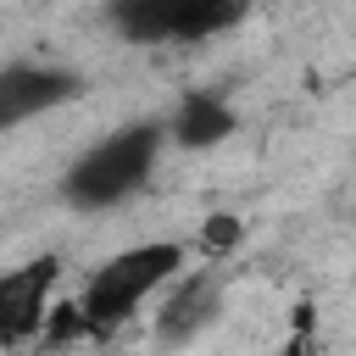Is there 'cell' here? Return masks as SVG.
Here are the masks:
<instances>
[{
  "label": "cell",
  "mask_w": 356,
  "mask_h": 356,
  "mask_svg": "<svg viewBox=\"0 0 356 356\" xmlns=\"http://www.w3.org/2000/svg\"><path fill=\"white\" fill-rule=\"evenodd\" d=\"M161 139H167V122H156V117H139V122L111 128L106 139H95L61 172V200L72 211H111V206L134 200L150 184V172H156Z\"/></svg>",
  "instance_id": "1"
},
{
  "label": "cell",
  "mask_w": 356,
  "mask_h": 356,
  "mask_svg": "<svg viewBox=\"0 0 356 356\" xmlns=\"http://www.w3.org/2000/svg\"><path fill=\"white\" fill-rule=\"evenodd\" d=\"M184 261H189V250L178 239H150V245H128V250L106 256L89 273L83 295L72 300L83 328H89V339H111L156 289H167L184 273Z\"/></svg>",
  "instance_id": "2"
},
{
  "label": "cell",
  "mask_w": 356,
  "mask_h": 356,
  "mask_svg": "<svg viewBox=\"0 0 356 356\" xmlns=\"http://www.w3.org/2000/svg\"><path fill=\"white\" fill-rule=\"evenodd\" d=\"M256 0H106V22L128 44H195L234 28Z\"/></svg>",
  "instance_id": "3"
},
{
  "label": "cell",
  "mask_w": 356,
  "mask_h": 356,
  "mask_svg": "<svg viewBox=\"0 0 356 356\" xmlns=\"http://www.w3.org/2000/svg\"><path fill=\"white\" fill-rule=\"evenodd\" d=\"M83 95V78L72 67H56V61H11L0 67V134L56 111V106H72Z\"/></svg>",
  "instance_id": "4"
},
{
  "label": "cell",
  "mask_w": 356,
  "mask_h": 356,
  "mask_svg": "<svg viewBox=\"0 0 356 356\" xmlns=\"http://www.w3.org/2000/svg\"><path fill=\"white\" fill-rule=\"evenodd\" d=\"M61 278L56 256H33L11 273H0V350H17L28 339H39L44 317H50V289Z\"/></svg>",
  "instance_id": "5"
},
{
  "label": "cell",
  "mask_w": 356,
  "mask_h": 356,
  "mask_svg": "<svg viewBox=\"0 0 356 356\" xmlns=\"http://www.w3.org/2000/svg\"><path fill=\"white\" fill-rule=\"evenodd\" d=\"M222 312V278L211 267H195V273H178L172 278V295L156 317V339L161 345H189L195 334H206Z\"/></svg>",
  "instance_id": "6"
},
{
  "label": "cell",
  "mask_w": 356,
  "mask_h": 356,
  "mask_svg": "<svg viewBox=\"0 0 356 356\" xmlns=\"http://www.w3.org/2000/svg\"><path fill=\"white\" fill-rule=\"evenodd\" d=\"M234 128H239L234 106H228L222 95H211V89L178 95V106H172V117H167V139H178V150H211V145H222Z\"/></svg>",
  "instance_id": "7"
},
{
  "label": "cell",
  "mask_w": 356,
  "mask_h": 356,
  "mask_svg": "<svg viewBox=\"0 0 356 356\" xmlns=\"http://www.w3.org/2000/svg\"><path fill=\"white\" fill-rule=\"evenodd\" d=\"M239 234H245L239 217H206V250H211V256H217V250H234Z\"/></svg>",
  "instance_id": "8"
}]
</instances>
